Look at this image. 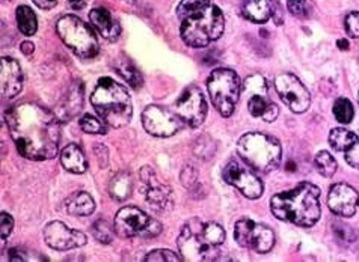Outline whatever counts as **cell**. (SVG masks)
Wrapping results in <instances>:
<instances>
[{
  "label": "cell",
  "instance_id": "cell-33",
  "mask_svg": "<svg viewBox=\"0 0 359 262\" xmlns=\"http://www.w3.org/2000/svg\"><path fill=\"white\" fill-rule=\"evenodd\" d=\"M183 258L175 255L174 251L171 250H166V249H157V250H153L151 254H148L145 256V261L147 262H168V261H182Z\"/></svg>",
  "mask_w": 359,
  "mask_h": 262
},
{
  "label": "cell",
  "instance_id": "cell-30",
  "mask_svg": "<svg viewBox=\"0 0 359 262\" xmlns=\"http://www.w3.org/2000/svg\"><path fill=\"white\" fill-rule=\"evenodd\" d=\"M334 116L338 123L351 124L355 116V110L352 103L347 98H338L334 104Z\"/></svg>",
  "mask_w": 359,
  "mask_h": 262
},
{
  "label": "cell",
  "instance_id": "cell-42",
  "mask_svg": "<svg viewBox=\"0 0 359 262\" xmlns=\"http://www.w3.org/2000/svg\"><path fill=\"white\" fill-rule=\"evenodd\" d=\"M20 50H22L23 55L31 56V55L35 52V46H34V43H31V41H23L22 46H20Z\"/></svg>",
  "mask_w": 359,
  "mask_h": 262
},
{
  "label": "cell",
  "instance_id": "cell-4",
  "mask_svg": "<svg viewBox=\"0 0 359 262\" xmlns=\"http://www.w3.org/2000/svg\"><path fill=\"white\" fill-rule=\"evenodd\" d=\"M224 241L225 230L221 225L195 219L184 225L178 237V249L186 261H216Z\"/></svg>",
  "mask_w": 359,
  "mask_h": 262
},
{
  "label": "cell",
  "instance_id": "cell-40",
  "mask_svg": "<svg viewBox=\"0 0 359 262\" xmlns=\"http://www.w3.org/2000/svg\"><path fill=\"white\" fill-rule=\"evenodd\" d=\"M272 17H273V22L276 26H281L284 22V13H283V8L281 4L278 2V0H273V6H272Z\"/></svg>",
  "mask_w": 359,
  "mask_h": 262
},
{
  "label": "cell",
  "instance_id": "cell-24",
  "mask_svg": "<svg viewBox=\"0 0 359 262\" xmlns=\"http://www.w3.org/2000/svg\"><path fill=\"white\" fill-rule=\"evenodd\" d=\"M273 0H246L242 6V14L249 22L266 23L272 17Z\"/></svg>",
  "mask_w": 359,
  "mask_h": 262
},
{
  "label": "cell",
  "instance_id": "cell-28",
  "mask_svg": "<svg viewBox=\"0 0 359 262\" xmlns=\"http://www.w3.org/2000/svg\"><path fill=\"white\" fill-rule=\"evenodd\" d=\"M358 140L359 137L346 128H334L329 135V145L337 153H346Z\"/></svg>",
  "mask_w": 359,
  "mask_h": 262
},
{
  "label": "cell",
  "instance_id": "cell-15",
  "mask_svg": "<svg viewBox=\"0 0 359 262\" xmlns=\"http://www.w3.org/2000/svg\"><path fill=\"white\" fill-rule=\"evenodd\" d=\"M175 113L184 124L196 128L207 116V102L203 90L196 86H189L183 90L175 103Z\"/></svg>",
  "mask_w": 359,
  "mask_h": 262
},
{
  "label": "cell",
  "instance_id": "cell-19",
  "mask_svg": "<svg viewBox=\"0 0 359 262\" xmlns=\"http://www.w3.org/2000/svg\"><path fill=\"white\" fill-rule=\"evenodd\" d=\"M0 85L4 99H11L20 94L23 88V73L18 62L11 57H2L0 62Z\"/></svg>",
  "mask_w": 359,
  "mask_h": 262
},
{
  "label": "cell",
  "instance_id": "cell-26",
  "mask_svg": "<svg viewBox=\"0 0 359 262\" xmlns=\"http://www.w3.org/2000/svg\"><path fill=\"white\" fill-rule=\"evenodd\" d=\"M114 68L116 69L118 74H121L126 82L130 83L133 88H141V85L144 83V78L139 73V69L133 65V62H130V59L127 57H118L114 62Z\"/></svg>",
  "mask_w": 359,
  "mask_h": 262
},
{
  "label": "cell",
  "instance_id": "cell-11",
  "mask_svg": "<svg viewBox=\"0 0 359 262\" xmlns=\"http://www.w3.org/2000/svg\"><path fill=\"white\" fill-rule=\"evenodd\" d=\"M234 238L238 246L254 250L257 254H269L275 246L273 230L251 219H241L234 228Z\"/></svg>",
  "mask_w": 359,
  "mask_h": 262
},
{
  "label": "cell",
  "instance_id": "cell-34",
  "mask_svg": "<svg viewBox=\"0 0 359 262\" xmlns=\"http://www.w3.org/2000/svg\"><path fill=\"white\" fill-rule=\"evenodd\" d=\"M344 26L348 36L359 38V13L358 11L348 13L344 20Z\"/></svg>",
  "mask_w": 359,
  "mask_h": 262
},
{
  "label": "cell",
  "instance_id": "cell-9",
  "mask_svg": "<svg viewBox=\"0 0 359 262\" xmlns=\"http://www.w3.org/2000/svg\"><path fill=\"white\" fill-rule=\"evenodd\" d=\"M162 223L136 207H124L115 216V230L124 238H154L162 233Z\"/></svg>",
  "mask_w": 359,
  "mask_h": 262
},
{
  "label": "cell",
  "instance_id": "cell-39",
  "mask_svg": "<svg viewBox=\"0 0 359 262\" xmlns=\"http://www.w3.org/2000/svg\"><path fill=\"white\" fill-rule=\"evenodd\" d=\"M346 161L352 167L359 170V140L346 151Z\"/></svg>",
  "mask_w": 359,
  "mask_h": 262
},
{
  "label": "cell",
  "instance_id": "cell-8",
  "mask_svg": "<svg viewBox=\"0 0 359 262\" xmlns=\"http://www.w3.org/2000/svg\"><path fill=\"white\" fill-rule=\"evenodd\" d=\"M56 32L64 44L82 59L98 55V39L94 30L76 15H65L56 23Z\"/></svg>",
  "mask_w": 359,
  "mask_h": 262
},
{
  "label": "cell",
  "instance_id": "cell-44",
  "mask_svg": "<svg viewBox=\"0 0 359 262\" xmlns=\"http://www.w3.org/2000/svg\"><path fill=\"white\" fill-rule=\"evenodd\" d=\"M337 46L338 47H340V50H348V47H351V46H348V41H347V39H338V41H337Z\"/></svg>",
  "mask_w": 359,
  "mask_h": 262
},
{
  "label": "cell",
  "instance_id": "cell-14",
  "mask_svg": "<svg viewBox=\"0 0 359 262\" xmlns=\"http://www.w3.org/2000/svg\"><path fill=\"white\" fill-rule=\"evenodd\" d=\"M142 125L147 133L156 137H171L183 127V120L161 106H148L142 112Z\"/></svg>",
  "mask_w": 359,
  "mask_h": 262
},
{
  "label": "cell",
  "instance_id": "cell-25",
  "mask_svg": "<svg viewBox=\"0 0 359 262\" xmlns=\"http://www.w3.org/2000/svg\"><path fill=\"white\" fill-rule=\"evenodd\" d=\"M132 190H133V181L130 174L127 172H119L116 174L111 184H109V195L116 202H124L126 199L130 198L132 195Z\"/></svg>",
  "mask_w": 359,
  "mask_h": 262
},
{
  "label": "cell",
  "instance_id": "cell-5",
  "mask_svg": "<svg viewBox=\"0 0 359 262\" xmlns=\"http://www.w3.org/2000/svg\"><path fill=\"white\" fill-rule=\"evenodd\" d=\"M95 112L112 128H123L130 123L133 104L127 89L111 77H102L91 95Z\"/></svg>",
  "mask_w": 359,
  "mask_h": 262
},
{
  "label": "cell",
  "instance_id": "cell-18",
  "mask_svg": "<svg viewBox=\"0 0 359 262\" xmlns=\"http://www.w3.org/2000/svg\"><path fill=\"white\" fill-rule=\"evenodd\" d=\"M327 207L335 216L352 217L359 207L358 191L348 184H334L327 195Z\"/></svg>",
  "mask_w": 359,
  "mask_h": 262
},
{
  "label": "cell",
  "instance_id": "cell-36",
  "mask_svg": "<svg viewBox=\"0 0 359 262\" xmlns=\"http://www.w3.org/2000/svg\"><path fill=\"white\" fill-rule=\"evenodd\" d=\"M332 228H334L335 237H338L341 241H346V243H351V241L355 240V235L352 233V228H348L347 225L341 223V221H337V223L332 225Z\"/></svg>",
  "mask_w": 359,
  "mask_h": 262
},
{
  "label": "cell",
  "instance_id": "cell-20",
  "mask_svg": "<svg viewBox=\"0 0 359 262\" xmlns=\"http://www.w3.org/2000/svg\"><path fill=\"white\" fill-rule=\"evenodd\" d=\"M83 92H85V89L81 83H76L68 89L65 97L61 99V102H59V104L55 109L56 116L59 120L67 123V120L76 118L79 113L82 112Z\"/></svg>",
  "mask_w": 359,
  "mask_h": 262
},
{
  "label": "cell",
  "instance_id": "cell-12",
  "mask_svg": "<svg viewBox=\"0 0 359 262\" xmlns=\"http://www.w3.org/2000/svg\"><path fill=\"white\" fill-rule=\"evenodd\" d=\"M224 179L229 186L236 187L241 193L248 199H258L262 198L264 186L262 179L252 172L251 167L245 165V161L241 158H231L224 167Z\"/></svg>",
  "mask_w": 359,
  "mask_h": 262
},
{
  "label": "cell",
  "instance_id": "cell-3",
  "mask_svg": "<svg viewBox=\"0 0 359 262\" xmlns=\"http://www.w3.org/2000/svg\"><path fill=\"white\" fill-rule=\"evenodd\" d=\"M320 188L311 183H301L294 188L278 193L271 200L275 217L302 228L314 226L320 219Z\"/></svg>",
  "mask_w": 359,
  "mask_h": 262
},
{
  "label": "cell",
  "instance_id": "cell-29",
  "mask_svg": "<svg viewBox=\"0 0 359 262\" xmlns=\"http://www.w3.org/2000/svg\"><path fill=\"white\" fill-rule=\"evenodd\" d=\"M314 166L317 169V172L320 174L325 178H331L335 175L338 165H337V160L326 153V151H320L314 158Z\"/></svg>",
  "mask_w": 359,
  "mask_h": 262
},
{
  "label": "cell",
  "instance_id": "cell-7",
  "mask_svg": "<svg viewBox=\"0 0 359 262\" xmlns=\"http://www.w3.org/2000/svg\"><path fill=\"white\" fill-rule=\"evenodd\" d=\"M208 95L217 112L224 118L231 116L234 109L241 99L243 85L233 69L219 68L208 77L207 82Z\"/></svg>",
  "mask_w": 359,
  "mask_h": 262
},
{
  "label": "cell",
  "instance_id": "cell-10",
  "mask_svg": "<svg viewBox=\"0 0 359 262\" xmlns=\"http://www.w3.org/2000/svg\"><path fill=\"white\" fill-rule=\"evenodd\" d=\"M243 95L248 98V110L254 118L273 123L279 115L278 106L269 98L267 82L262 74L249 76L243 83Z\"/></svg>",
  "mask_w": 359,
  "mask_h": 262
},
{
  "label": "cell",
  "instance_id": "cell-45",
  "mask_svg": "<svg viewBox=\"0 0 359 262\" xmlns=\"http://www.w3.org/2000/svg\"><path fill=\"white\" fill-rule=\"evenodd\" d=\"M358 99H359V95H358Z\"/></svg>",
  "mask_w": 359,
  "mask_h": 262
},
{
  "label": "cell",
  "instance_id": "cell-6",
  "mask_svg": "<svg viewBox=\"0 0 359 262\" xmlns=\"http://www.w3.org/2000/svg\"><path fill=\"white\" fill-rule=\"evenodd\" d=\"M237 153L249 167L258 172L269 174L281 166L283 148L279 140L258 131L238 139Z\"/></svg>",
  "mask_w": 359,
  "mask_h": 262
},
{
  "label": "cell",
  "instance_id": "cell-22",
  "mask_svg": "<svg viewBox=\"0 0 359 262\" xmlns=\"http://www.w3.org/2000/svg\"><path fill=\"white\" fill-rule=\"evenodd\" d=\"M61 165L65 170H68V172L72 174H85L86 169H88V160L85 157V153L83 149L76 145V144H72V145H67L62 151H61Z\"/></svg>",
  "mask_w": 359,
  "mask_h": 262
},
{
  "label": "cell",
  "instance_id": "cell-2",
  "mask_svg": "<svg viewBox=\"0 0 359 262\" xmlns=\"http://www.w3.org/2000/svg\"><path fill=\"white\" fill-rule=\"evenodd\" d=\"M177 14L180 35L189 47H207L224 34V14L210 0H182Z\"/></svg>",
  "mask_w": 359,
  "mask_h": 262
},
{
  "label": "cell",
  "instance_id": "cell-31",
  "mask_svg": "<svg viewBox=\"0 0 359 262\" xmlns=\"http://www.w3.org/2000/svg\"><path fill=\"white\" fill-rule=\"evenodd\" d=\"M106 123L93 115H85L81 119V127L88 135H106Z\"/></svg>",
  "mask_w": 359,
  "mask_h": 262
},
{
  "label": "cell",
  "instance_id": "cell-16",
  "mask_svg": "<svg viewBox=\"0 0 359 262\" xmlns=\"http://www.w3.org/2000/svg\"><path fill=\"white\" fill-rule=\"evenodd\" d=\"M141 177L142 186L145 188V199L148 205L151 207L157 213H165V211L171 209L172 207V188L162 184L161 181L157 179L154 170L149 166L141 167Z\"/></svg>",
  "mask_w": 359,
  "mask_h": 262
},
{
  "label": "cell",
  "instance_id": "cell-23",
  "mask_svg": "<svg viewBox=\"0 0 359 262\" xmlns=\"http://www.w3.org/2000/svg\"><path fill=\"white\" fill-rule=\"evenodd\" d=\"M65 209L68 214L77 217L91 216L95 211V200L86 191H76L65 200Z\"/></svg>",
  "mask_w": 359,
  "mask_h": 262
},
{
  "label": "cell",
  "instance_id": "cell-32",
  "mask_svg": "<svg viewBox=\"0 0 359 262\" xmlns=\"http://www.w3.org/2000/svg\"><path fill=\"white\" fill-rule=\"evenodd\" d=\"M93 234L94 237L103 244H109L114 241V229L111 223L106 220H98L95 221V225L93 226Z\"/></svg>",
  "mask_w": 359,
  "mask_h": 262
},
{
  "label": "cell",
  "instance_id": "cell-38",
  "mask_svg": "<svg viewBox=\"0 0 359 262\" xmlns=\"http://www.w3.org/2000/svg\"><path fill=\"white\" fill-rule=\"evenodd\" d=\"M287 5H288V11L292 13V15L297 18H304L306 15L305 0H287Z\"/></svg>",
  "mask_w": 359,
  "mask_h": 262
},
{
  "label": "cell",
  "instance_id": "cell-17",
  "mask_svg": "<svg viewBox=\"0 0 359 262\" xmlns=\"http://www.w3.org/2000/svg\"><path fill=\"white\" fill-rule=\"evenodd\" d=\"M44 240L55 250H72L86 244L83 233L68 228L62 221H50L44 228Z\"/></svg>",
  "mask_w": 359,
  "mask_h": 262
},
{
  "label": "cell",
  "instance_id": "cell-41",
  "mask_svg": "<svg viewBox=\"0 0 359 262\" xmlns=\"http://www.w3.org/2000/svg\"><path fill=\"white\" fill-rule=\"evenodd\" d=\"M32 2L41 9H52L53 6H56L57 0H32Z\"/></svg>",
  "mask_w": 359,
  "mask_h": 262
},
{
  "label": "cell",
  "instance_id": "cell-27",
  "mask_svg": "<svg viewBox=\"0 0 359 262\" xmlns=\"http://www.w3.org/2000/svg\"><path fill=\"white\" fill-rule=\"evenodd\" d=\"M15 18L20 32L26 36H32L38 30V18L35 13L29 6H18L15 11Z\"/></svg>",
  "mask_w": 359,
  "mask_h": 262
},
{
  "label": "cell",
  "instance_id": "cell-43",
  "mask_svg": "<svg viewBox=\"0 0 359 262\" xmlns=\"http://www.w3.org/2000/svg\"><path fill=\"white\" fill-rule=\"evenodd\" d=\"M68 4L72 5L73 9L79 11V9H82L85 6V0H68Z\"/></svg>",
  "mask_w": 359,
  "mask_h": 262
},
{
  "label": "cell",
  "instance_id": "cell-35",
  "mask_svg": "<svg viewBox=\"0 0 359 262\" xmlns=\"http://www.w3.org/2000/svg\"><path fill=\"white\" fill-rule=\"evenodd\" d=\"M180 181H182V184H183L186 188L191 190V188L196 184V181H198V174H196L195 167L186 166V167L182 170V174H180Z\"/></svg>",
  "mask_w": 359,
  "mask_h": 262
},
{
  "label": "cell",
  "instance_id": "cell-1",
  "mask_svg": "<svg viewBox=\"0 0 359 262\" xmlns=\"http://www.w3.org/2000/svg\"><path fill=\"white\" fill-rule=\"evenodd\" d=\"M6 125L18 153L29 160L44 161L57 156L61 127L57 116L35 103L18 104L6 112Z\"/></svg>",
  "mask_w": 359,
  "mask_h": 262
},
{
  "label": "cell",
  "instance_id": "cell-37",
  "mask_svg": "<svg viewBox=\"0 0 359 262\" xmlns=\"http://www.w3.org/2000/svg\"><path fill=\"white\" fill-rule=\"evenodd\" d=\"M14 229V219L13 216H9L8 213L0 214V234H2V241L6 240L8 235H11Z\"/></svg>",
  "mask_w": 359,
  "mask_h": 262
},
{
  "label": "cell",
  "instance_id": "cell-21",
  "mask_svg": "<svg viewBox=\"0 0 359 262\" xmlns=\"http://www.w3.org/2000/svg\"><path fill=\"white\" fill-rule=\"evenodd\" d=\"M89 18H91L93 26L98 30L100 35L104 36L107 41L115 43L121 35V26L112 17V14L104 8H94L89 13Z\"/></svg>",
  "mask_w": 359,
  "mask_h": 262
},
{
  "label": "cell",
  "instance_id": "cell-13",
  "mask_svg": "<svg viewBox=\"0 0 359 262\" xmlns=\"http://www.w3.org/2000/svg\"><path fill=\"white\" fill-rule=\"evenodd\" d=\"M275 89L283 103L294 113H304L310 109L311 95L304 83L292 73H283L275 78Z\"/></svg>",
  "mask_w": 359,
  "mask_h": 262
}]
</instances>
